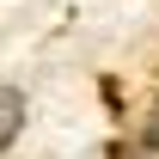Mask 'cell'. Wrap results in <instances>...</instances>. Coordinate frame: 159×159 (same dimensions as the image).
<instances>
[{"mask_svg":"<svg viewBox=\"0 0 159 159\" xmlns=\"http://www.w3.org/2000/svg\"><path fill=\"white\" fill-rule=\"evenodd\" d=\"M25 135V92L19 86H0V153Z\"/></svg>","mask_w":159,"mask_h":159,"instance_id":"1","label":"cell"}]
</instances>
